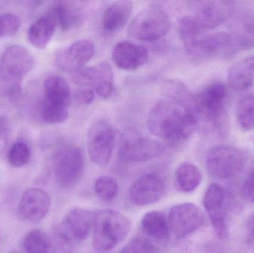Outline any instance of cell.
Wrapping results in <instances>:
<instances>
[{"instance_id":"cell-20","label":"cell","mask_w":254,"mask_h":253,"mask_svg":"<svg viewBox=\"0 0 254 253\" xmlns=\"http://www.w3.org/2000/svg\"><path fill=\"white\" fill-rule=\"evenodd\" d=\"M140 227L148 240L164 242L170 237V227L168 217L161 211H150L143 215Z\"/></svg>"},{"instance_id":"cell-2","label":"cell","mask_w":254,"mask_h":253,"mask_svg":"<svg viewBox=\"0 0 254 253\" xmlns=\"http://www.w3.org/2000/svg\"><path fill=\"white\" fill-rule=\"evenodd\" d=\"M130 220L113 209H103L95 214L93 247L100 253L114 249L127 239L131 230Z\"/></svg>"},{"instance_id":"cell-19","label":"cell","mask_w":254,"mask_h":253,"mask_svg":"<svg viewBox=\"0 0 254 253\" xmlns=\"http://www.w3.org/2000/svg\"><path fill=\"white\" fill-rule=\"evenodd\" d=\"M129 1H116L108 5L103 13L101 26L108 34L119 32L126 25L132 10Z\"/></svg>"},{"instance_id":"cell-22","label":"cell","mask_w":254,"mask_h":253,"mask_svg":"<svg viewBox=\"0 0 254 253\" xmlns=\"http://www.w3.org/2000/svg\"><path fill=\"white\" fill-rule=\"evenodd\" d=\"M228 83L236 91H243L254 83V55L233 64L228 70Z\"/></svg>"},{"instance_id":"cell-33","label":"cell","mask_w":254,"mask_h":253,"mask_svg":"<svg viewBox=\"0 0 254 253\" xmlns=\"http://www.w3.org/2000/svg\"><path fill=\"white\" fill-rule=\"evenodd\" d=\"M20 25V19L16 15L0 13V39L14 35L19 31Z\"/></svg>"},{"instance_id":"cell-32","label":"cell","mask_w":254,"mask_h":253,"mask_svg":"<svg viewBox=\"0 0 254 253\" xmlns=\"http://www.w3.org/2000/svg\"><path fill=\"white\" fill-rule=\"evenodd\" d=\"M68 108L55 106L42 100L40 105V115L42 120L48 124H60L68 117Z\"/></svg>"},{"instance_id":"cell-25","label":"cell","mask_w":254,"mask_h":253,"mask_svg":"<svg viewBox=\"0 0 254 253\" xmlns=\"http://www.w3.org/2000/svg\"><path fill=\"white\" fill-rule=\"evenodd\" d=\"M176 184L179 191L190 193L195 191L201 184L202 175L193 163H184L179 165L175 174Z\"/></svg>"},{"instance_id":"cell-16","label":"cell","mask_w":254,"mask_h":253,"mask_svg":"<svg viewBox=\"0 0 254 253\" xmlns=\"http://www.w3.org/2000/svg\"><path fill=\"white\" fill-rule=\"evenodd\" d=\"M95 53V46L92 42L77 40L68 47L60 50L57 53L55 61L60 69L70 74L84 67L93 57Z\"/></svg>"},{"instance_id":"cell-23","label":"cell","mask_w":254,"mask_h":253,"mask_svg":"<svg viewBox=\"0 0 254 253\" xmlns=\"http://www.w3.org/2000/svg\"><path fill=\"white\" fill-rule=\"evenodd\" d=\"M47 13L53 18L57 27H60L63 31H69L77 28L83 22L81 9L72 3H55Z\"/></svg>"},{"instance_id":"cell-11","label":"cell","mask_w":254,"mask_h":253,"mask_svg":"<svg viewBox=\"0 0 254 253\" xmlns=\"http://www.w3.org/2000/svg\"><path fill=\"white\" fill-rule=\"evenodd\" d=\"M164 151L165 147L157 140L127 135L122 140L119 157L125 163H140L156 158Z\"/></svg>"},{"instance_id":"cell-28","label":"cell","mask_w":254,"mask_h":253,"mask_svg":"<svg viewBox=\"0 0 254 253\" xmlns=\"http://www.w3.org/2000/svg\"><path fill=\"white\" fill-rule=\"evenodd\" d=\"M162 93L166 99L182 103L194 104L193 97L191 95L186 85L177 79H172L164 82L162 86Z\"/></svg>"},{"instance_id":"cell-10","label":"cell","mask_w":254,"mask_h":253,"mask_svg":"<svg viewBox=\"0 0 254 253\" xmlns=\"http://www.w3.org/2000/svg\"><path fill=\"white\" fill-rule=\"evenodd\" d=\"M116 140V130L108 121H95L87 135L88 154L91 160L100 166L108 165L113 157Z\"/></svg>"},{"instance_id":"cell-6","label":"cell","mask_w":254,"mask_h":253,"mask_svg":"<svg viewBox=\"0 0 254 253\" xmlns=\"http://www.w3.org/2000/svg\"><path fill=\"white\" fill-rule=\"evenodd\" d=\"M95 214L88 209L76 207L64 217L55 229V244L64 251H69L73 244L87 239L93 228Z\"/></svg>"},{"instance_id":"cell-18","label":"cell","mask_w":254,"mask_h":253,"mask_svg":"<svg viewBox=\"0 0 254 253\" xmlns=\"http://www.w3.org/2000/svg\"><path fill=\"white\" fill-rule=\"evenodd\" d=\"M115 65L125 71H134L146 63L149 52L143 46L130 41H122L115 46L113 51Z\"/></svg>"},{"instance_id":"cell-31","label":"cell","mask_w":254,"mask_h":253,"mask_svg":"<svg viewBox=\"0 0 254 253\" xmlns=\"http://www.w3.org/2000/svg\"><path fill=\"white\" fill-rule=\"evenodd\" d=\"M95 195L100 200L110 202L115 200L119 193V184L111 176H101L95 181L94 185Z\"/></svg>"},{"instance_id":"cell-17","label":"cell","mask_w":254,"mask_h":253,"mask_svg":"<svg viewBox=\"0 0 254 253\" xmlns=\"http://www.w3.org/2000/svg\"><path fill=\"white\" fill-rule=\"evenodd\" d=\"M225 202V193L222 186L216 183L210 184L204 195V206L215 232L221 239H226L228 236Z\"/></svg>"},{"instance_id":"cell-37","label":"cell","mask_w":254,"mask_h":253,"mask_svg":"<svg viewBox=\"0 0 254 253\" xmlns=\"http://www.w3.org/2000/svg\"><path fill=\"white\" fill-rule=\"evenodd\" d=\"M245 198L254 203V171L246 178L243 188Z\"/></svg>"},{"instance_id":"cell-34","label":"cell","mask_w":254,"mask_h":253,"mask_svg":"<svg viewBox=\"0 0 254 253\" xmlns=\"http://www.w3.org/2000/svg\"><path fill=\"white\" fill-rule=\"evenodd\" d=\"M152 242L143 238H135L128 242L119 253H155Z\"/></svg>"},{"instance_id":"cell-1","label":"cell","mask_w":254,"mask_h":253,"mask_svg":"<svg viewBox=\"0 0 254 253\" xmlns=\"http://www.w3.org/2000/svg\"><path fill=\"white\" fill-rule=\"evenodd\" d=\"M151 133L172 147L186 142L198 127V115L194 104L164 99L156 102L147 117Z\"/></svg>"},{"instance_id":"cell-27","label":"cell","mask_w":254,"mask_h":253,"mask_svg":"<svg viewBox=\"0 0 254 253\" xmlns=\"http://www.w3.org/2000/svg\"><path fill=\"white\" fill-rule=\"evenodd\" d=\"M22 246L26 253H56L55 242L41 230L29 232L24 238Z\"/></svg>"},{"instance_id":"cell-3","label":"cell","mask_w":254,"mask_h":253,"mask_svg":"<svg viewBox=\"0 0 254 253\" xmlns=\"http://www.w3.org/2000/svg\"><path fill=\"white\" fill-rule=\"evenodd\" d=\"M228 97L226 86L222 83L208 85L193 98L198 117L211 123L219 135L225 136L229 131V121L225 111Z\"/></svg>"},{"instance_id":"cell-29","label":"cell","mask_w":254,"mask_h":253,"mask_svg":"<svg viewBox=\"0 0 254 253\" xmlns=\"http://www.w3.org/2000/svg\"><path fill=\"white\" fill-rule=\"evenodd\" d=\"M237 119L242 130L250 132L254 129V94L246 95L239 101Z\"/></svg>"},{"instance_id":"cell-13","label":"cell","mask_w":254,"mask_h":253,"mask_svg":"<svg viewBox=\"0 0 254 253\" xmlns=\"http://www.w3.org/2000/svg\"><path fill=\"white\" fill-rule=\"evenodd\" d=\"M192 16L204 31L213 29L226 22L234 10V2L226 0L191 1Z\"/></svg>"},{"instance_id":"cell-38","label":"cell","mask_w":254,"mask_h":253,"mask_svg":"<svg viewBox=\"0 0 254 253\" xmlns=\"http://www.w3.org/2000/svg\"><path fill=\"white\" fill-rule=\"evenodd\" d=\"M247 236L249 242H254V214L248 223Z\"/></svg>"},{"instance_id":"cell-21","label":"cell","mask_w":254,"mask_h":253,"mask_svg":"<svg viewBox=\"0 0 254 253\" xmlns=\"http://www.w3.org/2000/svg\"><path fill=\"white\" fill-rule=\"evenodd\" d=\"M71 90L66 80L61 76H51L44 83L43 101L55 106L68 108L71 102Z\"/></svg>"},{"instance_id":"cell-9","label":"cell","mask_w":254,"mask_h":253,"mask_svg":"<svg viewBox=\"0 0 254 253\" xmlns=\"http://www.w3.org/2000/svg\"><path fill=\"white\" fill-rule=\"evenodd\" d=\"M34 66V56L25 47L12 45L0 58V80L9 87L21 85Z\"/></svg>"},{"instance_id":"cell-15","label":"cell","mask_w":254,"mask_h":253,"mask_svg":"<svg viewBox=\"0 0 254 253\" xmlns=\"http://www.w3.org/2000/svg\"><path fill=\"white\" fill-rule=\"evenodd\" d=\"M50 208L51 198L46 191L41 189H29L21 198L18 216L25 222H40L48 215Z\"/></svg>"},{"instance_id":"cell-36","label":"cell","mask_w":254,"mask_h":253,"mask_svg":"<svg viewBox=\"0 0 254 253\" xmlns=\"http://www.w3.org/2000/svg\"><path fill=\"white\" fill-rule=\"evenodd\" d=\"M95 98V92L91 88L83 87L74 94L76 102L80 105H89Z\"/></svg>"},{"instance_id":"cell-12","label":"cell","mask_w":254,"mask_h":253,"mask_svg":"<svg viewBox=\"0 0 254 253\" xmlns=\"http://www.w3.org/2000/svg\"><path fill=\"white\" fill-rule=\"evenodd\" d=\"M202 211L192 203L176 205L170 209V230L178 239H184L201 228L204 223Z\"/></svg>"},{"instance_id":"cell-24","label":"cell","mask_w":254,"mask_h":253,"mask_svg":"<svg viewBox=\"0 0 254 253\" xmlns=\"http://www.w3.org/2000/svg\"><path fill=\"white\" fill-rule=\"evenodd\" d=\"M57 25L50 15L46 13L37 19L28 30V40L36 49H45L50 43Z\"/></svg>"},{"instance_id":"cell-7","label":"cell","mask_w":254,"mask_h":253,"mask_svg":"<svg viewBox=\"0 0 254 253\" xmlns=\"http://www.w3.org/2000/svg\"><path fill=\"white\" fill-rule=\"evenodd\" d=\"M170 25V16L166 10L158 6H148L134 16L128 34L140 41H155L168 33Z\"/></svg>"},{"instance_id":"cell-8","label":"cell","mask_w":254,"mask_h":253,"mask_svg":"<svg viewBox=\"0 0 254 253\" xmlns=\"http://www.w3.org/2000/svg\"><path fill=\"white\" fill-rule=\"evenodd\" d=\"M246 157L242 150L228 145L216 146L209 150L206 166L209 173L218 179L234 178L243 171Z\"/></svg>"},{"instance_id":"cell-26","label":"cell","mask_w":254,"mask_h":253,"mask_svg":"<svg viewBox=\"0 0 254 253\" xmlns=\"http://www.w3.org/2000/svg\"><path fill=\"white\" fill-rule=\"evenodd\" d=\"M92 88L103 99H108L114 91V75L111 65L103 62L94 66V78Z\"/></svg>"},{"instance_id":"cell-35","label":"cell","mask_w":254,"mask_h":253,"mask_svg":"<svg viewBox=\"0 0 254 253\" xmlns=\"http://www.w3.org/2000/svg\"><path fill=\"white\" fill-rule=\"evenodd\" d=\"M10 129L8 120L4 116H0V154L7 151L10 141Z\"/></svg>"},{"instance_id":"cell-5","label":"cell","mask_w":254,"mask_h":253,"mask_svg":"<svg viewBox=\"0 0 254 253\" xmlns=\"http://www.w3.org/2000/svg\"><path fill=\"white\" fill-rule=\"evenodd\" d=\"M182 40L188 56L195 62L232 56V36L228 32L202 31Z\"/></svg>"},{"instance_id":"cell-14","label":"cell","mask_w":254,"mask_h":253,"mask_svg":"<svg viewBox=\"0 0 254 253\" xmlns=\"http://www.w3.org/2000/svg\"><path fill=\"white\" fill-rule=\"evenodd\" d=\"M166 192L164 178L156 173H148L137 178L129 189L130 201L137 206L153 204L161 200Z\"/></svg>"},{"instance_id":"cell-39","label":"cell","mask_w":254,"mask_h":253,"mask_svg":"<svg viewBox=\"0 0 254 253\" xmlns=\"http://www.w3.org/2000/svg\"><path fill=\"white\" fill-rule=\"evenodd\" d=\"M9 253H20L16 252V251H11V252H10Z\"/></svg>"},{"instance_id":"cell-30","label":"cell","mask_w":254,"mask_h":253,"mask_svg":"<svg viewBox=\"0 0 254 253\" xmlns=\"http://www.w3.org/2000/svg\"><path fill=\"white\" fill-rule=\"evenodd\" d=\"M31 157V147L25 141H17L13 143L7 151V161L14 168H22L26 166Z\"/></svg>"},{"instance_id":"cell-4","label":"cell","mask_w":254,"mask_h":253,"mask_svg":"<svg viewBox=\"0 0 254 253\" xmlns=\"http://www.w3.org/2000/svg\"><path fill=\"white\" fill-rule=\"evenodd\" d=\"M52 167L55 181L60 187L68 189L74 187L84 172L83 151L73 143H59L54 151Z\"/></svg>"}]
</instances>
